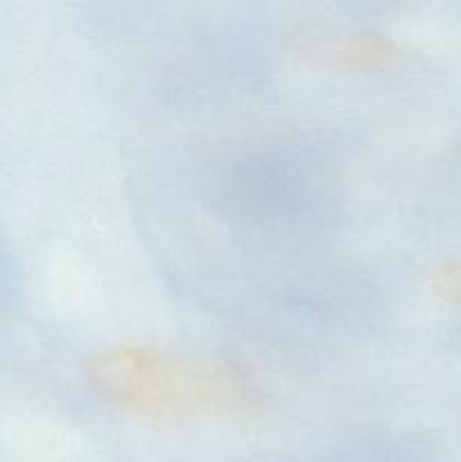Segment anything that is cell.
Returning a JSON list of instances; mask_svg holds the SVG:
<instances>
[{
    "mask_svg": "<svg viewBox=\"0 0 461 462\" xmlns=\"http://www.w3.org/2000/svg\"><path fill=\"white\" fill-rule=\"evenodd\" d=\"M434 296L452 307H461V260H452L443 264L429 282Z\"/></svg>",
    "mask_w": 461,
    "mask_h": 462,
    "instance_id": "obj_3",
    "label": "cell"
},
{
    "mask_svg": "<svg viewBox=\"0 0 461 462\" xmlns=\"http://www.w3.org/2000/svg\"><path fill=\"white\" fill-rule=\"evenodd\" d=\"M84 382L111 409L154 422L249 413L262 404L260 386L242 365L145 343H120L90 355Z\"/></svg>",
    "mask_w": 461,
    "mask_h": 462,
    "instance_id": "obj_1",
    "label": "cell"
},
{
    "mask_svg": "<svg viewBox=\"0 0 461 462\" xmlns=\"http://www.w3.org/2000/svg\"><path fill=\"white\" fill-rule=\"evenodd\" d=\"M298 52L316 66L342 72H373L402 57V45L382 32H303Z\"/></svg>",
    "mask_w": 461,
    "mask_h": 462,
    "instance_id": "obj_2",
    "label": "cell"
}]
</instances>
